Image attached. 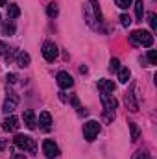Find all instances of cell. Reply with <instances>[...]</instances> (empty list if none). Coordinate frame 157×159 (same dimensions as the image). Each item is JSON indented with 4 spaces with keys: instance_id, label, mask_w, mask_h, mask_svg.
I'll use <instances>...</instances> for the list:
<instances>
[{
    "instance_id": "8",
    "label": "cell",
    "mask_w": 157,
    "mask_h": 159,
    "mask_svg": "<svg viewBox=\"0 0 157 159\" xmlns=\"http://www.w3.org/2000/svg\"><path fill=\"white\" fill-rule=\"evenodd\" d=\"M56 80H57V85H59L61 89H70V87L74 85V80H72V76H70L69 72H57Z\"/></svg>"
},
{
    "instance_id": "21",
    "label": "cell",
    "mask_w": 157,
    "mask_h": 159,
    "mask_svg": "<svg viewBox=\"0 0 157 159\" xmlns=\"http://www.w3.org/2000/svg\"><path fill=\"white\" fill-rule=\"evenodd\" d=\"M115 4H117L120 9H128V7L133 4V0H115Z\"/></svg>"
},
{
    "instance_id": "11",
    "label": "cell",
    "mask_w": 157,
    "mask_h": 159,
    "mask_svg": "<svg viewBox=\"0 0 157 159\" xmlns=\"http://www.w3.org/2000/svg\"><path fill=\"white\" fill-rule=\"evenodd\" d=\"M126 106H128V109H129V111H133V113L139 109V106H137V102H135L133 89H129V93H126Z\"/></svg>"
},
{
    "instance_id": "12",
    "label": "cell",
    "mask_w": 157,
    "mask_h": 159,
    "mask_svg": "<svg viewBox=\"0 0 157 159\" xmlns=\"http://www.w3.org/2000/svg\"><path fill=\"white\" fill-rule=\"evenodd\" d=\"M39 124L43 129H50V126H52V115L48 111H43L39 115Z\"/></svg>"
},
{
    "instance_id": "7",
    "label": "cell",
    "mask_w": 157,
    "mask_h": 159,
    "mask_svg": "<svg viewBox=\"0 0 157 159\" xmlns=\"http://www.w3.org/2000/svg\"><path fill=\"white\" fill-rule=\"evenodd\" d=\"M43 154H44L48 159H54V157L59 156V148H57V144H56L54 141L46 139V141L43 143Z\"/></svg>"
},
{
    "instance_id": "22",
    "label": "cell",
    "mask_w": 157,
    "mask_h": 159,
    "mask_svg": "<svg viewBox=\"0 0 157 159\" xmlns=\"http://www.w3.org/2000/svg\"><path fill=\"white\" fill-rule=\"evenodd\" d=\"M118 69H120V61H118L117 57H113V59L109 61V70H113V72H117Z\"/></svg>"
},
{
    "instance_id": "18",
    "label": "cell",
    "mask_w": 157,
    "mask_h": 159,
    "mask_svg": "<svg viewBox=\"0 0 157 159\" xmlns=\"http://www.w3.org/2000/svg\"><path fill=\"white\" fill-rule=\"evenodd\" d=\"M2 34H4V35H13V34H15V24H13L11 20H7V22L2 26Z\"/></svg>"
},
{
    "instance_id": "29",
    "label": "cell",
    "mask_w": 157,
    "mask_h": 159,
    "mask_svg": "<svg viewBox=\"0 0 157 159\" xmlns=\"http://www.w3.org/2000/svg\"><path fill=\"white\" fill-rule=\"evenodd\" d=\"M6 50H7V46H6V43H4V41H0V54H4Z\"/></svg>"
},
{
    "instance_id": "1",
    "label": "cell",
    "mask_w": 157,
    "mask_h": 159,
    "mask_svg": "<svg viewBox=\"0 0 157 159\" xmlns=\"http://www.w3.org/2000/svg\"><path fill=\"white\" fill-rule=\"evenodd\" d=\"M102 104H104V115H105V120H113L115 119V109H117L118 102L115 100V96L107 94V93H102Z\"/></svg>"
},
{
    "instance_id": "32",
    "label": "cell",
    "mask_w": 157,
    "mask_h": 159,
    "mask_svg": "<svg viewBox=\"0 0 157 159\" xmlns=\"http://www.w3.org/2000/svg\"><path fill=\"white\" fill-rule=\"evenodd\" d=\"M6 2H7V0H0V6H6Z\"/></svg>"
},
{
    "instance_id": "27",
    "label": "cell",
    "mask_w": 157,
    "mask_h": 159,
    "mask_svg": "<svg viewBox=\"0 0 157 159\" xmlns=\"http://www.w3.org/2000/svg\"><path fill=\"white\" fill-rule=\"evenodd\" d=\"M15 54H17L15 50H13V52H7V54H6V61H7V63H11V61H15Z\"/></svg>"
},
{
    "instance_id": "28",
    "label": "cell",
    "mask_w": 157,
    "mask_h": 159,
    "mask_svg": "<svg viewBox=\"0 0 157 159\" xmlns=\"http://www.w3.org/2000/svg\"><path fill=\"white\" fill-rule=\"evenodd\" d=\"M6 80H7V83H11V85H13V83H17V74H7V76H6Z\"/></svg>"
},
{
    "instance_id": "25",
    "label": "cell",
    "mask_w": 157,
    "mask_h": 159,
    "mask_svg": "<svg viewBox=\"0 0 157 159\" xmlns=\"http://www.w3.org/2000/svg\"><path fill=\"white\" fill-rule=\"evenodd\" d=\"M120 22H122V26H129V24H131V19H129V15L122 13V15H120Z\"/></svg>"
},
{
    "instance_id": "5",
    "label": "cell",
    "mask_w": 157,
    "mask_h": 159,
    "mask_svg": "<svg viewBox=\"0 0 157 159\" xmlns=\"http://www.w3.org/2000/svg\"><path fill=\"white\" fill-rule=\"evenodd\" d=\"M17 106H19V94H17V93H13V91H9V93H7V96H6V100H4L2 111H4L6 115H9V113H13V111L17 109Z\"/></svg>"
},
{
    "instance_id": "26",
    "label": "cell",
    "mask_w": 157,
    "mask_h": 159,
    "mask_svg": "<svg viewBox=\"0 0 157 159\" xmlns=\"http://www.w3.org/2000/svg\"><path fill=\"white\" fill-rule=\"evenodd\" d=\"M133 159H150V156H148L146 152H137V154L133 156Z\"/></svg>"
},
{
    "instance_id": "14",
    "label": "cell",
    "mask_w": 157,
    "mask_h": 159,
    "mask_svg": "<svg viewBox=\"0 0 157 159\" xmlns=\"http://www.w3.org/2000/svg\"><path fill=\"white\" fill-rule=\"evenodd\" d=\"M17 65L22 67V69L28 67V65H30V56H28L26 52H19V54H17Z\"/></svg>"
},
{
    "instance_id": "3",
    "label": "cell",
    "mask_w": 157,
    "mask_h": 159,
    "mask_svg": "<svg viewBox=\"0 0 157 159\" xmlns=\"http://www.w3.org/2000/svg\"><path fill=\"white\" fill-rule=\"evenodd\" d=\"M13 141H15V146L20 148V150H24V152H32V154H34L35 148H37V146H35V141H34L30 135H17Z\"/></svg>"
},
{
    "instance_id": "24",
    "label": "cell",
    "mask_w": 157,
    "mask_h": 159,
    "mask_svg": "<svg viewBox=\"0 0 157 159\" xmlns=\"http://www.w3.org/2000/svg\"><path fill=\"white\" fill-rule=\"evenodd\" d=\"M148 22H150L152 30H155V28H157V17H155V13H150V15H148Z\"/></svg>"
},
{
    "instance_id": "30",
    "label": "cell",
    "mask_w": 157,
    "mask_h": 159,
    "mask_svg": "<svg viewBox=\"0 0 157 159\" xmlns=\"http://www.w3.org/2000/svg\"><path fill=\"white\" fill-rule=\"evenodd\" d=\"M11 159H26L22 154H15V156H11Z\"/></svg>"
},
{
    "instance_id": "31",
    "label": "cell",
    "mask_w": 157,
    "mask_h": 159,
    "mask_svg": "<svg viewBox=\"0 0 157 159\" xmlns=\"http://www.w3.org/2000/svg\"><path fill=\"white\" fill-rule=\"evenodd\" d=\"M6 148V141L4 139H0V150H4Z\"/></svg>"
},
{
    "instance_id": "13",
    "label": "cell",
    "mask_w": 157,
    "mask_h": 159,
    "mask_svg": "<svg viewBox=\"0 0 157 159\" xmlns=\"http://www.w3.org/2000/svg\"><path fill=\"white\" fill-rule=\"evenodd\" d=\"M98 89H100L102 93H107V94H109V93L115 91V83H113L111 80H100V81H98Z\"/></svg>"
},
{
    "instance_id": "19",
    "label": "cell",
    "mask_w": 157,
    "mask_h": 159,
    "mask_svg": "<svg viewBox=\"0 0 157 159\" xmlns=\"http://www.w3.org/2000/svg\"><path fill=\"white\" fill-rule=\"evenodd\" d=\"M129 131H131V141H137L139 135H141V129H139V126H137L135 122L129 124Z\"/></svg>"
},
{
    "instance_id": "16",
    "label": "cell",
    "mask_w": 157,
    "mask_h": 159,
    "mask_svg": "<svg viewBox=\"0 0 157 159\" xmlns=\"http://www.w3.org/2000/svg\"><path fill=\"white\" fill-rule=\"evenodd\" d=\"M19 15H20L19 6H17V4H9V7H7V17H9V19H17Z\"/></svg>"
},
{
    "instance_id": "15",
    "label": "cell",
    "mask_w": 157,
    "mask_h": 159,
    "mask_svg": "<svg viewBox=\"0 0 157 159\" xmlns=\"http://www.w3.org/2000/svg\"><path fill=\"white\" fill-rule=\"evenodd\" d=\"M117 72H118V80H120V83H128V80H129V76H131L129 69H128V67H120Z\"/></svg>"
},
{
    "instance_id": "2",
    "label": "cell",
    "mask_w": 157,
    "mask_h": 159,
    "mask_svg": "<svg viewBox=\"0 0 157 159\" xmlns=\"http://www.w3.org/2000/svg\"><path fill=\"white\" fill-rule=\"evenodd\" d=\"M131 44H142V46H152L154 44V35L146 30H135L131 35H129Z\"/></svg>"
},
{
    "instance_id": "23",
    "label": "cell",
    "mask_w": 157,
    "mask_h": 159,
    "mask_svg": "<svg viewBox=\"0 0 157 159\" xmlns=\"http://www.w3.org/2000/svg\"><path fill=\"white\" fill-rule=\"evenodd\" d=\"M148 61H150V65H157V52L155 50H150L148 52Z\"/></svg>"
},
{
    "instance_id": "10",
    "label": "cell",
    "mask_w": 157,
    "mask_h": 159,
    "mask_svg": "<svg viewBox=\"0 0 157 159\" xmlns=\"http://www.w3.org/2000/svg\"><path fill=\"white\" fill-rule=\"evenodd\" d=\"M22 120H24L26 128H30V129H34L35 124H37V120H35V113H34L32 109H26V111L22 113Z\"/></svg>"
},
{
    "instance_id": "20",
    "label": "cell",
    "mask_w": 157,
    "mask_h": 159,
    "mask_svg": "<svg viewBox=\"0 0 157 159\" xmlns=\"http://www.w3.org/2000/svg\"><path fill=\"white\" fill-rule=\"evenodd\" d=\"M46 13H48V17H50V19H54V17H57L59 9H57V6H56V4H48V6H46Z\"/></svg>"
},
{
    "instance_id": "4",
    "label": "cell",
    "mask_w": 157,
    "mask_h": 159,
    "mask_svg": "<svg viewBox=\"0 0 157 159\" xmlns=\"http://www.w3.org/2000/svg\"><path fill=\"white\" fill-rule=\"evenodd\" d=\"M98 133H100V124H98L96 120H89V122L83 124V137H85L89 143L94 141V139L98 137Z\"/></svg>"
},
{
    "instance_id": "9",
    "label": "cell",
    "mask_w": 157,
    "mask_h": 159,
    "mask_svg": "<svg viewBox=\"0 0 157 159\" xmlns=\"http://www.w3.org/2000/svg\"><path fill=\"white\" fill-rule=\"evenodd\" d=\"M19 119L17 117H13V115H9V117H6L4 122H2V128H4V131H9V133H13V131H17L19 129Z\"/></svg>"
},
{
    "instance_id": "17",
    "label": "cell",
    "mask_w": 157,
    "mask_h": 159,
    "mask_svg": "<svg viewBox=\"0 0 157 159\" xmlns=\"http://www.w3.org/2000/svg\"><path fill=\"white\" fill-rule=\"evenodd\" d=\"M135 15H137L139 20H142V15H144V4H142V0L135 2Z\"/></svg>"
},
{
    "instance_id": "6",
    "label": "cell",
    "mask_w": 157,
    "mask_h": 159,
    "mask_svg": "<svg viewBox=\"0 0 157 159\" xmlns=\"http://www.w3.org/2000/svg\"><path fill=\"white\" fill-rule=\"evenodd\" d=\"M43 57H44L46 61H50V63L57 57V46H56L52 41H46V43L43 44Z\"/></svg>"
}]
</instances>
